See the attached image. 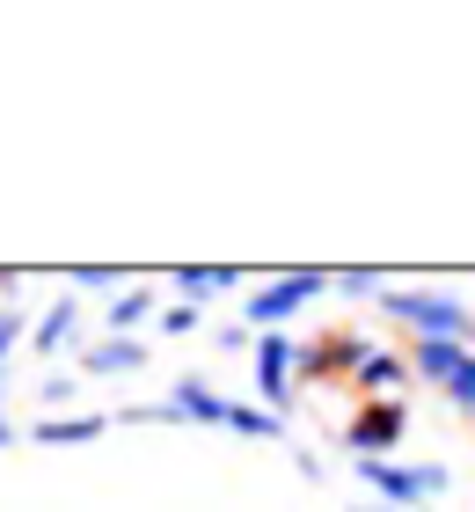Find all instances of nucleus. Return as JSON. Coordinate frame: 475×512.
<instances>
[{
  "label": "nucleus",
  "mask_w": 475,
  "mask_h": 512,
  "mask_svg": "<svg viewBox=\"0 0 475 512\" xmlns=\"http://www.w3.org/2000/svg\"><path fill=\"white\" fill-rule=\"evenodd\" d=\"M388 322H402L410 337H454V344H468L475 337V308L461 293H446V286H388L373 300Z\"/></svg>",
  "instance_id": "1"
},
{
  "label": "nucleus",
  "mask_w": 475,
  "mask_h": 512,
  "mask_svg": "<svg viewBox=\"0 0 475 512\" xmlns=\"http://www.w3.org/2000/svg\"><path fill=\"white\" fill-rule=\"evenodd\" d=\"M351 469H359V483L380 505H402V512L454 491V469H439V461H351Z\"/></svg>",
  "instance_id": "2"
},
{
  "label": "nucleus",
  "mask_w": 475,
  "mask_h": 512,
  "mask_svg": "<svg viewBox=\"0 0 475 512\" xmlns=\"http://www.w3.org/2000/svg\"><path fill=\"white\" fill-rule=\"evenodd\" d=\"M315 293H329V271H315V264H307V271H278L271 286H256V293L242 300V322H249L256 337H264V330H285V322H293Z\"/></svg>",
  "instance_id": "3"
},
{
  "label": "nucleus",
  "mask_w": 475,
  "mask_h": 512,
  "mask_svg": "<svg viewBox=\"0 0 475 512\" xmlns=\"http://www.w3.org/2000/svg\"><path fill=\"white\" fill-rule=\"evenodd\" d=\"M249 359H256V395H264V410L285 417V410H293V388H300V337L264 330Z\"/></svg>",
  "instance_id": "4"
},
{
  "label": "nucleus",
  "mask_w": 475,
  "mask_h": 512,
  "mask_svg": "<svg viewBox=\"0 0 475 512\" xmlns=\"http://www.w3.org/2000/svg\"><path fill=\"white\" fill-rule=\"evenodd\" d=\"M402 432H410V403H359V410L344 417L351 461H388L402 447Z\"/></svg>",
  "instance_id": "5"
},
{
  "label": "nucleus",
  "mask_w": 475,
  "mask_h": 512,
  "mask_svg": "<svg viewBox=\"0 0 475 512\" xmlns=\"http://www.w3.org/2000/svg\"><path fill=\"white\" fill-rule=\"evenodd\" d=\"M380 352V344H366L359 330H329L315 344H300V381H359V366Z\"/></svg>",
  "instance_id": "6"
},
{
  "label": "nucleus",
  "mask_w": 475,
  "mask_h": 512,
  "mask_svg": "<svg viewBox=\"0 0 475 512\" xmlns=\"http://www.w3.org/2000/svg\"><path fill=\"white\" fill-rule=\"evenodd\" d=\"M74 337H81V293H59L52 308L37 315L30 352H37V359H59V352H74Z\"/></svg>",
  "instance_id": "7"
},
{
  "label": "nucleus",
  "mask_w": 475,
  "mask_h": 512,
  "mask_svg": "<svg viewBox=\"0 0 475 512\" xmlns=\"http://www.w3.org/2000/svg\"><path fill=\"white\" fill-rule=\"evenodd\" d=\"M461 359H468V344H454V337H417L410 344V381L446 388V381L461 374Z\"/></svg>",
  "instance_id": "8"
},
{
  "label": "nucleus",
  "mask_w": 475,
  "mask_h": 512,
  "mask_svg": "<svg viewBox=\"0 0 475 512\" xmlns=\"http://www.w3.org/2000/svg\"><path fill=\"white\" fill-rule=\"evenodd\" d=\"M161 286H176V300H190V308H205V300H220L227 286H242V271L234 264H176Z\"/></svg>",
  "instance_id": "9"
},
{
  "label": "nucleus",
  "mask_w": 475,
  "mask_h": 512,
  "mask_svg": "<svg viewBox=\"0 0 475 512\" xmlns=\"http://www.w3.org/2000/svg\"><path fill=\"white\" fill-rule=\"evenodd\" d=\"M169 403H176L183 425H227V417H234V403H227L212 381H198V374H183V381L169 388Z\"/></svg>",
  "instance_id": "10"
},
{
  "label": "nucleus",
  "mask_w": 475,
  "mask_h": 512,
  "mask_svg": "<svg viewBox=\"0 0 475 512\" xmlns=\"http://www.w3.org/2000/svg\"><path fill=\"white\" fill-rule=\"evenodd\" d=\"M351 388H359L366 403H402V388H410V359H402V352H373Z\"/></svg>",
  "instance_id": "11"
},
{
  "label": "nucleus",
  "mask_w": 475,
  "mask_h": 512,
  "mask_svg": "<svg viewBox=\"0 0 475 512\" xmlns=\"http://www.w3.org/2000/svg\"><path fill=\"white\" fill-rule=\"evenodd\" d=\"M147 366V344L139 337H103V344H81V374H139Z\"/></svg>",
  "instance_id": "12"
},
{
  "label": "nucleus",
  "mask_w": 475,
  "mask_h": 512,
  "mask_svg": "<svg viewBox=\"0 0 475 512\" xmlns=\"http://www.w3.org/2000/svg\"><path fill=\"white\" fill-rule=\"evenodd\" d=\"M103 432H110V417H103V410H74V417H59V410H52L30 439H37V447H88V439H103Z\"/></svg>",
  "instance_id": "13"
},
{
  "label": "nucleus",
  "mask_w": 475,
  "mask_h": 512,
  "mask_svg": "<svg viewBox=\"0 0 475 512\" xmlns=\"http://www.w3.org/2000/svg\"><path fill=\"white\" fill-rule=\"evenodd\" d=\"M139 322H161V293L154 286H125L110 300V337H139Z\"/></svg>",
  "instance_id": "14"
},
{
  "label": "nucleus",
  "mask_w": 475,
  "mask_h": 512,
  "mask_svg": "<svg viewBox=\"0 0 475 512\" xmlns=\"http://www.w3.org/2000/svg\"><path fill=\"white\" fill-rule=\"evenodd\" d=\"M66 286H74V293H125L132 286V271H117V264H74V271H66Z\"/></svg>",
  "instance_id": "15"
},
{
  "label": "nucleus",
  "mask_w": 475,
  "mask_h": 512,
  "mask_svg": "<svg viewBox=\"0 0 475 512\" xmlns=\"http://www.w3.org/2000/svg\"><path fill=\"white\" fill-rule=\"evenodd\" d=\"M227 432H242V439H285V417H271L264 403H234Z\"/></svg>",
  "instance_id": "16"
},
{
  "label": "nucleus",
  "mask_w": 475,
  "mask_h": 512,
  "mask_svg": "<svg viewBox=\"0 0 475 512\" xmlns=\"http://www.w3.org/2000/svg\"><path fill=\"white\" fill-rule=\"evenodd\" d=\"M329 286H337L344 300H380V293H388V278H380V271H359V264H351V271H329Z\"/></svg>",
  "instance_id": "17"
},
{
  "label": "nucleus",
  "mask_w": 475,
  "mask_h": 512,
  "mask_svg": "<svg viewBox=\"0 0 475 512\" xmlns=\"http://www.w3.org/2000/svg\"><path fill=\"white\" fill-rule=\"evenodd\" d=\"M439 395H446V403H454V417H475V352L461 359V374H454V381H446Z\"/></svg>",
  "instance_id": "18"
},
{
  "label": "nucleus",
  "mask_w": 475,
  "mask_h": 512,
  "mask_svg": "<svg viewBox=\"0 0 475 512\" xmlns=\"http://www.w3.org/2000/svg\"><path fill=\"white\" fill-rule=\"evenodd\" d=\"M15 344H22V300H8V308H0V381H8Z\"/></svg>",
  "instance_id": "19"
},
{
  "label": "nucleus",
  "mask_w": 475,
  "mask_h": 512,
  "mask_svg": "<svg viewBox=\"0 0 475 512\" xmlns=\"http://www.w3.org/2000/svg\"><path fill=\"white\" fill-rule=\"evenodd\" d=\"M161 330H169V337H190V330H198V308H190V300H169V308H161Z\"/></svg>",
  "instance_id": "20"
},
{
  "label": "nucleus",
  "mask_w": 475,
  "mask_h": 512,
  "mask_svg": "<svg viewBox=\"0 0 475 512\" xmlns=\"http://www.w3.org/2000/svg\"><path fill=\"white\" fill-rule=\"evenodd\" d=\"M37 403H74V374H59V366H52V374L37 381Z\"/></svg>",
  "instance_id": "21"
},
{
  "label": "nucleus",
  "mask_w": 475,
  "mask_h": 512,
  "mask_svg": "<svg viewBox=\"0 0 475 512\" xmlns=\"http://www.w3.org/2000/svg\"><path fill=\"white\" fill-rule=\"evenodd\" d=\"M212 344H220V352H256V344H249V322H227Z\"/></svg>",
  "instance_id": "22"
},
{
  "label": "nucleus",
  "mask_w": 475,
  "mask_h": 512,
  "mask_svg": "<svg viewBox=\"0 0 475 512\" xmlns=\"http://www.w3.org/2000/svg\"><path fill=\"white\" fill-rule=\"evenodd\" d=\"M8 300H22V271H0V308H8Z\"/></svg>",
  "instance_id": "23"
},
{
  "label": "nucleus",
  "mask_w": 475,
  "mask_h": 512,
  "mask_svg": "<svg viewBox=\"0 0 475 512\" xmlns=\"http://www.w3.org/2000/svg\"><path fill=\"white\" fill-rule=\"evenodd\" d=\"M0 447H15V417L8 410H0Z\"/></svg>",
  "instance_id": "24"
},
{
  "label": "nucleus",
  "mask_w": 475,
  "mask_h": 512,
  "mask_svg": "<svg viewBox=\"0 0 475 512\" xmlns=\"http://www.w3.org/2000/svg\"><path fill=\"white\" fill-rule=\"evenodd\" d=\"M359 512H402V505H380V498H373V505H359Z\"/></svg>",
  "instance_id": "25"
}]
</instances>
